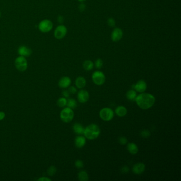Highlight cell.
Listing matches in <instances>:
<instances>
[{
	"instance_id": "6da1fadb",
	"label": "cell",
	"mask_w": 181,
	"mask_h": 181,
	"mask_svg": "<svg viewBox=\"0 0 181 181\" xmlns=\"http://www.w3.org/2000/svg\"><path fill=\"white\" fill-rule=\"evenodd\" d=\"M135 101L140 108L143 109H148L155 104L156 98L154 96L151 94L142 92L136 96Z\"/></svg>"
},
{
	"instance_id": "7a4b0ae2",
	"label": "cell",
	"mask_w": 181,
	"mask_h": 181,
	"mask_svg": "<svg viewBox=\"0 0 181 181\" xmlns=\"http://www.w3.org/2000/svg\"><path fill=\"white\" fill-rule=\"evenodd\" d=\"M85 136L90 140L97 139L101 134V129L98 126L95 124H90L85 128Z\"/></svg>"
},
{
	"instance_id": "3957f363",
	"label": "cell",
	"mask_w": 181,
	"mask_h": 181,
	"mask_svg": "<svg viewBox=\"0 0 181 181\" xmlns=\"http://www.w3.org/2000/svg\"><path fill=\"white\" fill-rule=\"evenodd\" d=\"M74 115L73 109L67 107L62 110L60 113V118L63 122L69 123L73 120Z\"/></svg>"
},
{
	"instance_id": "277c9868",
	"label": "cell",
	"mask_w": 181,
	"mask_h": 181,
	"mask_svg": "<svg viewBox=\"0 0 181 181\" xmlns=\"http://www.w3.org/2000/svg\"><path fill=\"white\" fill-rule=\"evenodd\" d=\"M92 79L95 85L101 86L105 82L106 77L103 72L96 71L92 75Z\"/></svg>"
},
{
	"instance_id": "5b68a950",
	"label": "cell",
	"mask_w": 181,
	"mask_h": 181,
	"mask_svg": "<svg viewBox=\"0 0 181 181\" xmlns=\"http://www.w3.org/2000/svg\"><path fill=\"white\" fill-rule=\"evenodd\" d=\"M114 113L113 110L108 107L102 108L99 112V116L105 121H109L113 119Z\"/></svg>"
},
{
	"instance_id": "8992f818",
	"label": "cell",
	"mask_w": 181,
	"mask_h": 181,
	"mask_svg": "<svg viewBox=\"0 0 181 181\" xmlns=\"http://www.w3.org/2000/svg\"><path fill=\"white\" fill-rule=\"evenodd\" d=\"M15 66L18 70L24 72L27 70L28 67V63L25 57L20 56L16 59Z\"/></svg>"
},
{
	"instance_id": "52a82bcc",
	"label": "cell",
	"mask_w": 181,
	"mask_h": 181,
	"mask_svg": "<svg viewBox=\"0 0 181 181\" xmlns=\"http://www.w3.org/2000/svg\"><path fill=\"white\" fill-rule=\"evenodd\" d=\"M39 29L42 32H49L53 28V24L49 20H44L39 24Z\"/></svg>"
},
{
	"instance_id": "ba28073f",
	"label": "cell",
	"mask_w": 181,
	"mask_h": 181,
	"mask_svg": "<svg viewBox=\"0 0 181 181\" xmlns=\"http://www.w3.org/2000/svg\"><path fill=\"white\" fill-rule=\"evenodd\" d=\"M67 33V28L64 25H60L57 27L54 31L55 37L57 39H61L63 38Z\"/></svg>"
},
{
	"instance_id": "9c48e42d",
	"label": "cell",
	"mask_w": 181,
	"mask_h": 181,
	"mask_svg": "<svg viewBox=\"0 0 181 181\" xmlns=\"http://www.w3.org/2000/svg\"><path fill=\"white\" fill-rule=\"evenodd\" d=\"M147 83L144 80H139L132 86V88H133L136 92H138L139 93L144 92L147 89Z\"/></svg>"
},
{
	"instance_id": "30bf717a",
	"label": "cell",
	"mask_w": 181,
	"mask_h": 181,
	"mask_svg": "<svg viewBox=\"0 0 181 181\" xmlns=\"http://www.w3.org/2000/svg\"><path fill=\"white\" fill-rule=\"evenodd\" d=\"M123 36V32L122 30L120 28H115L111 34V39L114 42H117L122 38Z\"/></svg>"
},
{
	"instance_id": "8fae6325",
	"label": "cell",
	"mask_w": 181,
	"mask_h": 181,
	"mask_svg": "<svg viewBox=\"0 0 181 181\" xmlns=\"http://www.w3.org/2000/svg\"><path fill=\"white\" fill-rule=\"evenodd\" d=\"M78 101L81 103H85L88 101L89 99V92L87 90H81L78 92Z\"/></svg>"
},
{
	"instance_id": "7c38bea8",
	"label": "cell",
	"mask_w": 181,
	"mask_h": 181,
	"mask_svg": "<svg viewBox=\"0 0 181 181\" xmlns=\"http://www.w3.org/2000/svg\"><path fill=\"white\" fill-rule=\"evenodd\" d=\"M146 169V166L142 162H138L133 165L132 168V171L134 174L137 175L142 174Z\"/></svg>"
},
{
	"instance_id": "4fadbf2b",
	"label": "cell",
	"mask_w": 181,
	"mask_h": 181,
	"mask_svg": "<svg viewBox=\"0 0 181 181\" xmlns=\"http://www.w3.org/2000/svg\"><path fill=\"white\" fill-rule=\"evenodd\" d=\"M71 83V80L68 77H63L59 80L58 85L61 88L66 89L70 87Z\"/></svg>"
},
{
	"instance_id": "5bb4252c",
	"label": "cell",
	"mask_w": 181,
	"mask_h": 181,
	"mask_svg": "<svg viewBox=\"0 0 181 181\" xmlns=\"http://www.w3.org/2000/svg\"><path fill=\"white\" fill-rule=\"evenodd\" d=\"M75 145L78 148H82L85 146L86 143V139L85 136H79L75 139Z\"/></svg>"
},
{
	"instance_id": "9a60e30c",
	"label": "cell",
	"mask_w": 181,
	"mask_h": 181,
	"mask_svg": "<svg viewBox=\"0 0 181 181\" xmlns=\"http://www.w3.org/2000/svg\"><path fill=\"white\" fill-rule=\"evenodd\" d=\"M31 50L25 46H22L18 49V53L22 57H29L31 54Z\"/></svg>"
},
{
	"instance_id": "2e32d148",
	"label": "cell",
	"mask_w": 181,
	"mask_h": 181,
	"mask_svg": "<svg viewBox=\"0 0 181 181\" xmlns=\"http://www.w3.org/2000/svg\"><path fill=\"white\" fill-rule=\"evenodd\" d=\"M127 109L124 106H118L115 109V113L119 117H124L127 115Z\"/></svg>"
},
{
	"instance_id": "e0dca14e",
	"label": "cell",
	"mask_w": 181,
	"mask_h": 181,
	"mask_svg": "<svg viewBox=\"0 0 181 181\" xmlns=\"http://www.w3.org/2000/svg\"><path fill=\"white\" fill-rule=\"evenodd\" d=\"M85 129V127H83L80 123H76L73 124V131L74 132V133H75L76 134H79V135L83 134Z\"/></svg>"
},
{
	"instance_id": "ac0fdd59",
	"label": "cell",
	"mask_w": 181,
	"mask_h": 181,
	"mask_svg": "<svg viewBox=\"0 0 181 181\" xmlns=\"http://www.w3.org/2000/svg\"><path fill=\"white\" fill-rule=\"evenodd\" d=\"M127 150L132 155H136L138 153V147L136 144L133 142H131L127 144Z\"/></svg>"
},
{
	"instance_id": "d6986e66",
	"label": "cell",
	"mask_w": 181,
	"mask_h": 181,
	"mask_svg": "<svg viewBox=\"0 0 181 181\" xmlns=\"http://www.w3.org/2000/svg\"><path fill=\"white\" fill-rule=\"evenodd\" d=\"M75 83L76 87L79 89H82L86 85V80L83 77H79L76 79Z\"/></svg>"
},
{
	"instance_id": "ffe728a7",
	"label": "cell",
	"mask_w": 181,
	"mask_h": 181,
	"mask_svg": "<svg viewBox=\"0 0 181 181\" xmlns=\"http://www.w3.org/2000/svg\"><path fill=\"white\" fill-rule=\"evenodd\" d=\"M126 96L129 101H135L136 96H137L136 92L134 90H130L127 92Z\"/></svg>"
},
{
	"instance_id": "44dd1931",
	"label": "cell",
	"mask_w": 181,
	"mask_h": 181,
	"mask_svg": "<svg viewBox=\"0 0 181 181\" xmlns=\"http://www.w3.org/2000/svg\"><path fill=\"white\" fill-rule=\"evenodd\" d=\"M94 64L90 60H86L83 63V67L85 70L90 71L94 68Z\"/></svg>"
},
{
	"instance_id": "7402d4cb",
	"label": "cell",
	"mask_w": 181,
	"mask_h": 181,
	"mask_svg": "<svg viewBox=\"0 0 181 181\" xmlns=\"http://www.w3.org/2000/svg\"><path fill=\"white\" fill-rule=\"evenodd\" d=\"M78 180L80 181H87L89 180V175L85 171H82L78 173Z\"/></svg>"
},
{
	"instance_id": "603a6c76",
	"label": "cell",
	"mask_w": 181,
	"mask_h": 181,
	"mask_svg": "<svg viewBox=\"0 0 181 181\" xmlns=\"http://www.w3.org/2000/svg\"><path fill=\"white\" fill-rule=\"evenodd\" d=\"M66 106L71 109H74L77 106V102L74 99L69 98L68 100H67Z\"/></svg>"
},
{
	"instance_id": "cb8c5ba5",
	"label": "cell",
	"mask_w": 181,
	"mask_h": 181,
	"mask_svg": "<svg viewBox=\"0 0 181 181\" xmlns=\"http://www.w3.org/2000/svg\"><path fill=\"white\" fill-rule=\"evenodd\" d=\"M67 99L65 97H61L57 100V105L60 107H64L66 106Z\"/></svg>"
},
{
	"instance_id": "d4e9b609",
	"label": "cell",
	"mask_w": 181,
	"mask_h": 181,
	"mask_svg": "<svg viewBox=\"0 0 181 181\" xmlns=\"http://www.w3.org/2000/svg\"><path fill=\"white\" fill-rule=\"evenodd\" d=\"M57 167L54 166H51L47 169V173L49 176H53L57 173Z\"/></svg>"
},
{
	"instance_id": "484cf974",
	"label": "cell",
	"mask_w": 181,
	"mask_h": 181,
	"mask_svg": "<svg viewBox=\"0 0 181 181\" xmlns=\"http://www.w3.org/2000/svg\"><path fill=\"white\" fill-rule=\"evenodd\" d=\"M94 66L98 69H101L103 66V60L101 59H97L96 61L95 62Z\"/></svg>"
},
{
	"instance_id": "4316f807",
	"label": "cell",
	"mask_w": 181,
	"mask_h": 181,
	"mask_svg": "<svg viewBox=\"0 0 181 181\" xmlns=\"http://www.w3.org/2000/svg\"><path fill=\"white\" fill-rule=\"evenodd\" d=\"M107 23L108 26L111 27H115V25H116V22L114 19H113V18H109L107 19Z\"/></svg>"
},
{
	"instance_id": "83f0119b",
	"label": "cell",
	"mask_w": 181,
	"mask_h": 181,
	"mask_svg": "<svg viewBox=\"0 0 181 181\" xmlns=\"http://www.w3.org/2000/svg\"><path fill=\"white\" fill-rule=\"evenodd\" d=\"M141 136L144 138H148L150 136V132L147 130H144L140 133Z\"/></svg>"
},
{
	"instance_id": "f1b7e54d",
	"label": "cell",
	"mask_w": 181,
	"mask_h": 181,
	"mask_svg": "<svg viewBox=\"0 0 181 181\" xmlns=\"http://www.w3.org/2000/svg\"><path fill=\"white\" fill-rule=\"evenodd\" d=\"M75 167L78 168H81L84 166L83 162H82V160H77L75 161Z\"/></svg>"
},
{
	"instance_id": "f546056e",
	"label": "cell",
	"mask_w": 181,
	"mask_h": 181,
	"mask_svg": "<svg viewBox=\"0 0 181 181\" xmlns=\"http://www.w3.org/2000/svg\"><path fill=\"white\" fill-rule=\"evenodd\" d=\"M118 141H119L120 144L121 145H125L127 143V138H125L124 136L120 137L119 139H118Z\"/></svg>"
},
{
	"instance_id": "4dcf8cb0",
	"label": "cell",
	"mask_w": 181,
	"mask_h": 181,
	"mask_svg": "<svg viewBox=\"0 0 181 181\" xmlns=\"http://www.w3.org/2000/svg\"><path fill=\"white\" fill-rule=\"evenodd\" d=\"M69 92V93L71 94H75V93L77 92L76 88L74 87V86H71L69 87L68 89Z\"/></svg>"
},
{
	"instance_id": "1f68e13d",
	"label": "cell",
	"mask_w": 181,
	"mask_h": 181,
	"mask_svg": "<svg viewBox=\"0 0 181 181\" xmlns=\"http://www.w3.org/2000/svg\"><path fill=\"white\" fill-rule=\"evenodd\" d=\"M129 167L127 166H124L123 167L121 168V171L123 174H127L128 172H129Z\"/></svg>"
},
{
	"instance_id": "d6a6232c",
	"label": "cell",
	"mask_w": 181,
	"mask_h": 181,
	"mask_svg": "<svg viewBox=\"0 0 181 181\" xmlns=\"http://www.w3.org/2000/svg\"><path fill=\"white\" fill-rule=\"evenodd\" d=\"M70 93H69V92L68 90H63V92H62V95L64 97H65L66 98H69V96H70Z\"/></svg>"
},
{
	"instance_id": "836d02e7",
	"label": "cell",
	"mask_w": 181,
	"mask_h": 181,
	"mask_svg": "<svg viewBox=\"0 0 181 181\" xmlns=\"http://www.w3.org/2000/svg\"><path fill=\"white\" fill-rule=\"evenodd\" d=\"M85 9H86V5H85V4H83V3H81V4H80L79 5V9L80 10V11H85Z\"/></svg>"
},
{
	"instance_id": "e575fe53",
	"label": "cell",
	"mask_w": 181,
	"mask_h": 181,
	"mask_svg": "<svg viewBox=\"0 0 181 181\" xmlns=\"http://www.w3.org/2000/svg\"><path fill=\"white\" fill-rule=\"evenodd\" d=\"M38 181H51V180L50 179H49V178H48V177H40V178H39V179H38Z\"/></svg>"
},
{
	"instance_id": "d590c367",
	"label": "cell",
	"mask_w": 181,
	"mask_h": 181,
	"mask_svg": "<svg viewBox=\"0 0 181 181\" xmlns=\"http://www.w3.org/2000/svg\"><path fill=\"white\" fill-rule=\"evenodd\" d=\"M5 116V114L4 112L1 111L0 112V121L3 120Z\"/></svg>"
},
{
	"instance_id": "8d00e7d4",
	"label": "cell",
	"mask_w": 181,
	"mask_h": 181,
	"mask_svg": "<svg viewBox=\"0 0 181 181\" xmlns=\"http://www.w3.org/2000/svg\"><path fill=\"white\" fill-rule=\"evenodd\" d=\"M58 20H59V21L60 22H62L63 21V17H62V16H59V18H58Z\"/></svg>"
},
{
	"instance_id": "74e56055",
	"label": "cell",
	"mask_w": 181,
	"mask_h": 181,
	"mask_svg": "<svg viewBox=\"0 0 181 181\" xmlns=\"http://www.w3.org/2000/svg\"><path fill=\"white\" fill-rule=\"evenodd\" d=\"M78 1H79L80 2H85L86 0H78Z\"/></svg>"
},
{
	"instance_id": "f35d334b",
	"label": "cell",
	"mask_w": 181,
	"mask_h": 181,
	"mask_svg": "<svg viewBox=\"0 0 181 181\" xmlns=\"http://www.w3.org/2000/svg\"><path fill=\"white\" fill-rule=\"evenodd\" d=\"M0 16H1V12H0Z\"/></svg>"
}]
</instances>
